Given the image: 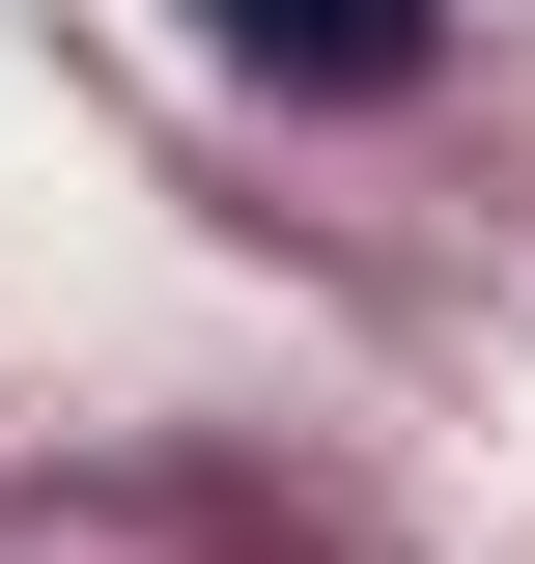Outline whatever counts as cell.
Listing matches in <instances>:
<instances>
[{
  "instance_id": "1",
  "label": "cell",
  "mask_w": 535,
  "mask_h": 564,
  "mask_svg": "<svg viewBox=\"0 0 535 564\" xmlns=\"http://www.w3.org/2000/svg\"><path fill=\"white\" fill-rule=\"evenodd\" d=\"M226 57H282V85H423L451 57V0H198Z\"/></svg>"
}]
</instances>
